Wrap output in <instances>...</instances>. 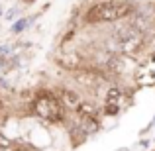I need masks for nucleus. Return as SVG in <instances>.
<instances>
[{
    "label": "nucleus",
    "instance_id": "nucleus-7",
    "mask_svg": "<svg viewBox=\"0 0 155 151\" xmlns=\"http://www.w3.org/2000/svg\"><path fill=\"white\" fill-rule=\"evenodd\" d=\"M120 110H122L120 104H104V106H102V114H104L106 118L118 116V114H120Z\"/></svg>",
    "mask_w": 155,
    "mask_h": 151
},
{
    "label": "nucleus",
    "instance_id": "nucleus-12",
    "mask_svg": "<svg viewBox=\"0 0 155 151\" xmlns=\"http://www.w3.org/2000/svg\"><path fill=\"white\" fill-rule=\"evenodd\" d=\"M0 128H2V124H0Z\"/></svg>",
    "mask_w": 155,
    "mask_h": 151
},
{
    "label": "nucleus",
    "instance_id": "nucleus-5",
    "mask_svg": "<svg viewBox=\"0 0 155 151\" xmlns=\"http://www.w3.org/2000/svg\"><path fill=\"white\" fill-rule=\"evenodd\" d=\"M98 112H100V110L96 108V104H94V102H91V100H83V102H81V106H79V110H77V114L83 116V118H96V116H98Z\"/></svg>",
    "mask_w": 155,
    "mask_h": 151
},
{
    "label": "nucleus",
    "instance_id": "nucleus-6",
    "mask_svg": "<svg viewBox=\"0 0 155 151\" xmlns=\"http://www.w3.org/2000/svg\"><path fill=\"white\" fill-rule=\"evenodd\" d=\"M31 24H34V18H18L14 24H12L10 31H12V34H24Z\"/></svg>",
    "mask_w": 155,
    "mask_h": 151
},
{
    "label": "nucleus",
    "instance_id": "nucleus-10",
    "mask_svg": "<svg viewBox=\"0 0 155 151\" xmlns=\"http://www.w3.org/2000/svg\"><path fill=\"white\" fill-rule=\"evenodd\" d=\"M2 16H4V8L0 6V18H2Z\"/></svg>",
    "mask_w": 155,
    "mask_h": 151
},
{
    "label": "nucleus",
    "instance_id": "nucleus-11",
    "mask_svg": "<svg viewBox=\"0 0 155 151\" xmlns=\"http://www.w3.org/2000/svg\"><path fill=\"white\" fill-rule=\"evenodd\" d=\"M0 110H2V98H0Z\"/></svg>",
    "mask_w": 155,
    "mask_h": 151
},
{
    "label": "nucleus",
    "instance_id": "nucleus-8",
    "mask_svg": "<svg viewBox=\"0 0 155 151\" xmlns=\"http://www.w3.org/2000/svg\"><path fill=\"white\" fill-rule=\"evenodd\" d=\"M155 80V73L153 71H143V75L141 73H137V84H149V83H153Z\"/></svg>",
    "mask_w": 155,
    "mask_h": 151
},
{
    "label": "nucleus",
    "instance_id": "nucleus-9",
    "mask_svg": "<svg viewBox=\"0 0 155 151\" xmlns=\"http://www.w3.org/2000/svg\"><path fill=\"white\" fill-rule=\"evenodd\" d=\"M16 14H18V8H12V10H8L6 14H4V18L10 20V22L14 24V22H16Z\"/></svg>",
    "mask_w": 155,
    "mask_h": 151
},
{
    "label": "nucleus",
    "instance_id": "nucleus-2",
    "mask_svg": "<svg viewBox=\"0 0 155 151\" xmlns=\"http://www.w3.org/2000/svg\"><path fill=\"white\" fill-rule=\"evenodd\" d=\"M31 112L38 120L47 122V124H63L67 120L65 118L67 110H65L63 102L49 90H41L35 94V98L31 100Z\"/></svg>",
    "mask_w": 155,
    "mask_h": 151
},
{
    "label": "nucleus",
    "instance_id": "nucleus-1",
    "mask_svg": "<svg viewBox=\"0 0 155 151\" xmlns=\"http://www.w3.org/2000/svg\"><path fill=\"white\" fill-rule=\"evenodd\" d=\"M137 12L136 4L126 0H100L92 4L84 14L87 24H110V22H122L128 16H134Z\"/></svg>",
    "mask_w": 155,
    "mask_h": 151
},
{
    "label": "nucleus",
    "instance_id": "nucleus-4",
    "mask_svg": "<svg viewBox=\"0 0 155 151\" xmlns=\"http://www.w3.org/2000/svg\"><path fill=\"white\" fill-rule=\"evenodd\" d=\"M124 96H126V90L120 84H110L104 92V104H120L122 106Z\"/></svg>",
    "mask_w": 155,
    "mask_h": 151
},
{
    "label": "nucleus",
    "instance_id": "nucleus-3",
    "mask_svg": "<svg viewBox=\"0 0 155 151\" xmlns=\"http://www.w3.org/2000/svg\"><path fill=\"white\" fill-rule=\"evenodd\" d=\"M59 100L63 102L65 110H69V112H77L81 106V102H83V98H81L79 92H75L73 88H61L59 90Z\"/></svg>",
    "mask_w": 155,
    "mask_h": 151
}]
</instances>
